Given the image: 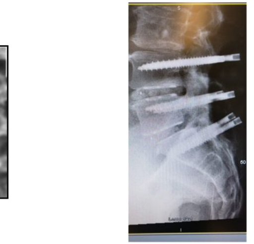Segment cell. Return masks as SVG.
<instances>
[{"label": "cell", "instance_id": "cell-5", "mask_svg": "<svg viewBox=\"0 0 254 244\" xmlns=\"http://www.w3.org/2000/svg\"><path fill=\"white\" fill-rule=\"evenodd\" d=\"M6 164H7V163H6V162L2 159L1 154H0V170H5V169H6V165H7Z\"/></svg>", "mask_w": 254, "mask_h": 244}, {"label": "cell", "instance_id": "cell-3", "mask_svg": "<svg viewBox=\"0 0 254 244\" xmlns=\"http://www.w3.org/2000/svg\"><path fill=\"white\" fill-rule=\"evenodd\" d=\"M0 76L7 78V53L5 49L0 50Z\"/></svg>", "mask_w": 254, "mask_h": 244}, {"label": "cell", "instance_id": "cell-6", "mask_svg": "<svg viewBox=\"0 0 254 244\" xmlns=\"http://www.w3.org/2000/svg\"><path fill=\"white\" fill-rule=\"evenodd\" d=\"M3 197H4V193H3L1 188H0V198H2Z\"/></svg>", "mask_w": 254, "mask_h": 244}, {"label": "cell", "instance_id": "cell-2", "mask_svg": "<svg viewBox=\"0 0 254 244\" xmlns=\"http://www.w3.org/2000/svg\"><path fill=\"white\" fill-rule=\"evenodd\" d=\"M8 119V100L6 93L0 95V122L6 125Z\"/></svg>", "mask_w": 254, "mask_h": 244}, {"label": "cell", "instance_id": "cell-1", "mask_svg": "<svg viewBox=\"0 0 254 244\" xmlns=\"http://www.w3.org/2000/svg\"><path fill=\"white\" fill-rule=\"evenodd\" d=\"M0 154L6 163L8 157V135L6 126L0 129Z\"/></svg>", "mask_w": 254, "mask_h": 244}, {"label": "cell", "instance_id": "cell-4", "mask_svg": "<svg viewBox=\"0 0 254 244\" xmlns=\"http://www.w3.org/2000/svg\"><path fill=\"white\" fill-rule=\"evenodd\" d=\"M7 91V78L0 76V95L5 94Z\"/></svg>", "mask_w": 254, "mask_h": 244}]
</instances>
